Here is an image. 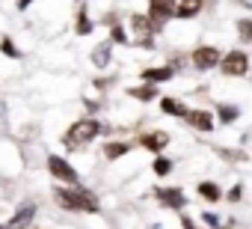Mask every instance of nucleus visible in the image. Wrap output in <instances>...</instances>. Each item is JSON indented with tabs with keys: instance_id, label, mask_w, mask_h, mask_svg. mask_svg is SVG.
<instances>
[{
	"instance_id": "f3484780",
	"label": "nucleus",
	"mask_w": 252,
	"mask_h": 229,
	"mask_svg": "<svg viewBox=\"0 0 252 229\" xmlns=\"http://www.w3.org/2000/svg\"><path fill=\"white\" fill-rule=\"evenodd\" d=\"M110 57H113V45H110V42L95 45V51H92V63H95V69H107V66H110Z\"/></svg>"
},
{
	"instance_id": "4468645a",
	"label": "nucleus",
	"mask_w": 252,
	"mask_h": 229,
	"mask_svg": "<svg viewBox=\"0 0 252 229\" xmlns=\"http://www.w3.org/2000/svg\"><path fill=\"white\" fill-rule=\"evenodd\" d=\"M131 146L134 143H128V140H107L104 143V158L107 161H119V158H125L131 152Z\"/></svg>"
},
{
	"instance_id": "39448f33",
	"label": "nucleus",
	"mask_w": 252,
	"mask_h": 229,
	"mask_svg": "<svg viewBox=\"0 0 252 229\" xmlns=\"http://www.w3.org/2000/svg\"><path fill=\"white\" fill-rule=\"evenodd\" d=\"M220 72L228 77H243L249 72V57L243 51H228L225 57H220Z\"/></svg>"
},
{
	"instance_id": "f03ea898",
	"label": "nucleus",
	"mask_w": 252,
	"mask_h": 229,
	"mask_svg": "<svg viewBox=\"0 0 252 229\" xmlns=\"http://www.w3.org/2000/svg\"><path fill=\"white\" fill-rule=\"evenodd\" d=\"M101 131H104L101 119H95V116H80V119H74V122L63 131L60 140H63V146H65L68 152H77V149H86L92 140H98Z\"/></svg>"
},
{
	"instance_id": "20e7f679",
	"label": "nucleus",
	"mask_w": 252,
	"mask_h": 229,
	"mask_svg": "<svg viewBox=\"0 0 252 229\" xmlns=\"http://www.w3.org/2000/svg\"><path fill=\"white\" fill-rule=\"evenodd\" d=\"M128 27H131V33H134L131 45H137V48H155V24L149 21V15L134 12V15L128 18Z\"/></svg>"
},
{
	"instance_id": "6e6552de",
	"label": "nucleus",
	"mask_w": 252,
	"mask_h": 229,
	"mask_svg": "<svg viewBox=\"0 0 252 229\" xmlns=\"http://www.w3.org/2000/svg\"><path fill=\"white\" fill-rule=\"evenodd\" d=\"M193 66H196L199 72L217 69V66H220V51H217L214 45H199V48L193 51Z\"/></svg>"
},
{
	"instance_id": "f8f14e48",
	"label": "nucleus",
	"mask_w": 252,
	"mask_h": 229,
	"mask_svg": "<svg viewBox=\"0 0 252 229\" xmlns=\"http://www.w3.org/2000/svg\"><path fill=\"white\" fill-rule=\"evenodd\" d=\"M172 75H175V69L172 66H152V69H143V83H163V80H172Z\"/></svg>"
},
{
	"instance_id": "a211bd4d",
	"label": "nucleus",
	"mask_w": 252,
	"mask_h": 229,
	"mask_svg": "<svg viewBox=\"0 0 252 229\" xmlns=\"http://www.w3.org/2000/svg\"><path fill=\"white\" fill-rule=\"evenodd\" d=\"M128 95L137 98V101H155L158 98V86L155 83H140V86H131Z\"/></svg>"
},
{
	"instance_id": "9b49d317",
	"label": "nucleus",
	"mask_w": 252,
	"mask_h": 229,
	"mask_svg": "<svg viewBox=\"0 0 252 229\" xmlns=\"http://www.w3.org/2000/svg\"><path fill=\"white\" fill-rule=\"evenodd\" d=\"M184 122H187L190 128H196V131H211V128H214V116H211L208 110H187Z\"/></svg>"
},
{
	"instance_id": "423d86ee",
	"label": "nucleus",
	"mask_w": 252,
	"mask_h": 229,
	"mask_svg": "<svg viewBox=\"0 0 252 229\" xmlns=\"http://www.w3.org/2000/svg\"><path fill=\"white\" fill-rule=\"evenodd\" d=\"M149 21L155 24V30H160L169 18H175V0H149Z\"/></svg>"
},
{
	"instance_id": "cd10ccee",
	"label": "nucleus",
	"mask_w": 252,
	"mask_h": 229,
	"mask_svg": "<svg viewBox=\"0 0 252 229\" xmlns=\"http://www.w3.org/2000/svg\"><path fill=\"white\" fill-rule=\"evenodd\" d=\"M21 229H39V226H36V223H30V226H21Z\"/></svg>"
},
{
	"instance_id": "5701e85b",
	"label": "nucleus",
	"mask_w": 252,
	"mask_h": 229,
	"mask_svg": "<svg viewBox=\"0 0 252 229\" xmlns=\"http://www.w3.org/2000/svg\"><path fill=\"white\" fill-rule=\"evenodd\" d=\"M217 113H220V119H222V122H234V119L240 116L237 107H231V104H220V110H217Z\"/></svg>"
},
{
	"instance_id": "a878e982",
	"label": "nucleus",
	"mask_w": 252,
	"mask_h": 229,
	"mask_svg": "<svg viewBox=\"0 0 252 229\" xmlns=\"http://www.w3.org/2000/svg\"><path fill=\"white\" fill-rule=\"evenodd\" d=\"M228 199H231V202H237V199H240V188H234V191L228 193Z\"/></svg>"
},
{
	"instance_id": "aec40b11",
	"label": "nucleus",
	"mask_w": 252,
	"mask_h": 229,
	"mask_svg": "<svg viewBox=\"0 0 252 229\" xmlns=\"http://www.w3.org/2000/svg\"><path fill=\"white\" fill-rule=\"evenodd\" d=\"M160 110L169 113V116H181V119L187 116V107H184L178 98H160Z\"/></svg>"
},
{
	"instance_id": "1a4fd4ad",
	"label": "nucleus",
	"mask_w": 252,
	"mask_h": 229,
	"mask_svg": "<svg viewBox=\"0 0 252 229\" xmlns=\"http://www.w3.org/2000/svg\"><path fill=\"white\" fill-rule=\"evenodd\" d=\"M137 143H140L143 149H149V152L160 155V152L169 146V134H166V131H146V134H140V137H137Z\"/></svg>"
},
{
	"instance_id": "412c9836",
	"label": "nucleus",
	"mask_w": 252,
	"mask_h": 229,
	"mask_svg": "<svg viewBox=\"0 0 252 229\" xmlns=\"http://www.w3.org/2000/svg\"><path fill=\"white\" fill-rule=\"evenodd\" d=\"M199 196L208 199V202H217V199L222 196V191H220L217 182H202V185H199Z\"/></svg>"
},
{
	"instance_id": "f257e3e1",
	"label": "nucleus",
	"mask_w": 252,
	"mask_h": 229,
	"mask_svg": "<svg viewBox=\"0 0 252 229\" xmlns=\"http://www.w3.org/2000/svg\"><path fill=\"white\" fill-rule=\"evenodd\" d=\"M51 199L57 202L60 211H68V214H98L101 211L98 196L83 185H54Z\"/></svg>"
},
{
	"instance_id": "bb28decb",
	"label": "nucleus",
	"mask_w": 252,
	"mask_h": 229,
	"mask_svg": "<svg viewBox=\"0 0 252 229\" xmlns=\"http://www.w3.org/2000/svg\"><path fill=\"white\" fill-rule=\"evenodd\" d=\"M181 226H184V229H196V226H193V220H190V217H181Z\"/></svg>"
},
{
	"instance_id": "dca6fc26",
	"label": "nucleus",
	"mask_w": 252,
	"mask_h": 229,
	"mask_svg": "<svg viewBox=\"0 0 252 229\" xmlns=\"http://www.w3.org/2000/svg\"><path fill=\"white\" fill-rule=\"evenodd\" d=\"M107 42L110 45H131V36L119 21H113V24H107Z\"/></svg>"
},
{
	"instance_id": "b1692460",
	"label": "nucleus",
	"mask_w": 252,
	"mask_h": 229,
	"mask_svg": "<svg viewBox=\"0 0 252 229\" xmlns=\"http://www.w3.org/2000/svg\"><path fill=\"white\" fill-rule=\"evenodd\" d=\"M33 3H39V0H15V9H18V12H27Z\"/></svg>"
},
{
	"instance_id": "c85d7f7f",
	"label": "nucleus",
	"mask_w": 252,
	"mask_h": 229,
	"mask_svg": "<svg viewBox=\"0 0 252 229\" xmlns=\"http://www.w3.org/2000/svg\"><path fill=\"white\" fill-rule=\"evenodd\" d=\"M0 229H6V223H0Z\"/></svg>"
},
{
	"instance_id": "0eeeda50",
	"label": "nucleus",
	"mask_w": 252,
	"mask_h": 229,
	"mask_svg": "<svg viewBox=\"0 0 252 229\" xmlns=\"http://www.w3.org/2000/svg\"><path fill=\"white\" fill-rule=\"evenodd\" d=\"M36 214H39V205L36 202H21L12 211V217H6L3 223H6V229H21V226H30L36 220Z\"/></svg>"
},
{
	"instance_id": "2eb2a0df",
	"label": "nucleus",
	"mask_w": 252,
	"mask_h": 229,
	"mask_svg": "<svg viewBox=\"0 0 252 229\" xmlns=\"http://www.w3.org/2000/svg\"><path fill=\"white\" fill-rule=\"evenodd\" d=\"M74 33H77V36H92V33H95V21L89 18L86 6H80V9L74 12Z\"/></svg>"
},
{
	"instance_id": "4be33fe9",
	"label": "nucleus",
	"mask_w": 252,
	"mask_h": 229,
	"mask_svg": "<svg viewBox=\"0 0 252 229\" xmlns=\"http://www.w3.org/2000/svg\"><path fill=\"white\" fill-rule=\"evenodd\" d=\"M152 170H155V176H169V173H172V161H169V158H163V155H155Z\"/></svg>"
},
{
	"instance_id": "393cba45",
	"label": "nucleus",
	"mask_w": 252,
	"mask_h": 229,
	"mask_svg": "<svg viewBox=\"0 0 252 229\" xmlns=\"http://www.w3.org/2000/svg\"><path fill=\"white\" fill-rule=\"evenodd\" d=\"M240 33L243 36H252V21H240Z\"/></svg>"
},
{
	"instance_id": "ddd939ff",
	"label": "nucleus",
	"mask_w": 252,
	"mask_h": 229,
	"mask_svg": "<svg viewBox=\"0 0 252 229\" xmlns=\"http://www.w3.org/2000/svg\"><path fill=\"white\" fill-rule=\"evenodd\" d=\"M205 6V0H175V18L187 21V18H196Z\"/></svg>"
},
{
	"instance_id": "9d476101",
	"label": "nucleus",
	"mask_w": 252,
	"mask_h": 229,
	"mask_svg": "<svg viewBox=\"0 0 252 229\" xmlns=\"http://www.w3.org/2000/svg\"><path fill=\"white\" fill-rule=\"evenodd\" d=\"M155 196H158V202L160 205H166V208H172V211H181L184 208V193H181V188H158L155 191Z\"/></svg>"
},
{
	"instance_id": "6ab92c4d",
	"label": "nucleus",
	"mask_w": 252,
	"mask_h": 229,
	"mask_svg": "<svg viewBox=\"0 0 252 229\" xmlns=\"http://www.w3.org/2000/svg\"><path fill=\"white\" fill-rule=\"evenodd\" d=\"M0 54H3L6 60H21V57H24V51L15 45L12 36H0Z\"/></svg>"
},
{
	"instance_id": "7ed1b4c3",
	"label": "nucleus",
	"mask_w": 252,
	"mask_h": 229,
	"mask_svg": "<svg viewBox=\"0 0 252 229\" xmlns=\"http://www.w3.org/2000/svg\"><path fill=\"white\" fill-rule=\"evenodd\" d=\"M45 170H48V176L54 179V185H83V182H80V173L74 170V164H71L68 158L57 155V152H51V155L45 158Z\"/></svg>"
}]
</instances>
